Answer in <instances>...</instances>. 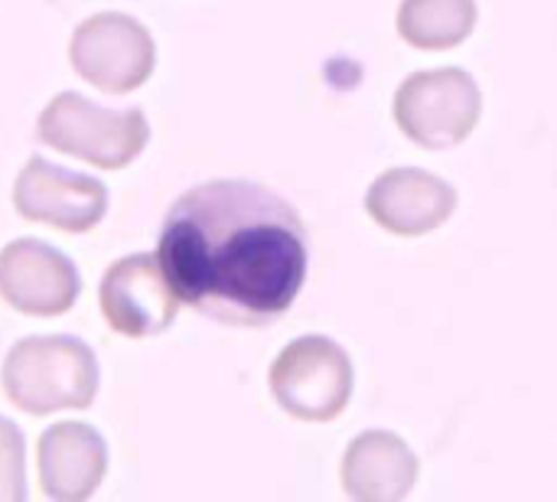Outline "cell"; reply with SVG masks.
<instances>
[{"label": "cell", "instance_id": "obj_1", "mask_svg": "<svg viewBox=\"0 0 557 502\" xmlns=\"http://www.w3.org/2000/svg\"><path fill=\"white\" fill-rule=\"evenodd\" d=\"M160 265L183 304L225 327H271L307 281L300 212L251 180L183 193L160 229Z\"/></svg>", "mask_w": 557, "mask_h": 502}, {"label": "cell", "instance_id": "obj_2", "mask_svg": "<svg viewBox=\"0 0 557 502\" xmlns=\"http://www.w3.org/2000/svg\"><path fill=\"white\" fill-rule=\"evenodd\" d=\"M3 392L26 415L88 408L98 395L95 353L75 336H26L3 359Z\"/></svg>", "mask_w": 557, "mask_h": 502}, {"label": "cell", "instance_id": "obj_3", "mask_svg": "<svg viewBox=\"0 0 557 502\" xmlns=\"http://www.w3.org/2000/svg\"><path fill=\"white\" fill-rule=\"evenodd\" d=\"M36 134L42 144L72 154L91 167L121 170L147 147L150 124L137 108H101L85 95L62 91L42 108Z\"/></svg>", "mask_w": 557, "mask_h": 502}, {"label": "cell", "instance_id": "obj_4", "mask_svg": "<svg viewBox=\"0 0 557 502\" xmlns=\"http://www.w3.org/2000/svg\"><path fill=\"white\" fill-rule=\"evenodd\" d=\"M271 392L297 421H333L352 399L349 353L326 336H300L274 359Z\"/></svg>", "mask_w": 557, "mask_h": 502}, {"label": "cell", "instance_id": "obj_5", "mask_svg": "<svg viewBox=\"0 0 557 502\" xmlns=\"http://www.w3.org/2000/svg\"><path fill=\"white\" fill-rule=\"evenodd\" d=\"M483 114V95L463 69L414 72L395 91V121L414 144L447 150L470 137Z\"/></svg>", "mask_w": 557, "mask_h": 502}, {"label": "cell", "instance_id": "obj_6", "mask_svg": "<svg viewBox=\"0 0 557 502\" xmlns=\"http://www.w3.org/2000/svg\"><path fill=\"white\" fill-rule=\"evenodd\" d=\"M69 59L88 85L108 95H127L150 78L157 65V46L147 26L134 16L98 13L72 33Z\"/></svg>", "mask_w": 557, "mask_h": 502}, {"label": "cell", "instance_id": "obj_7", "mask_svg": "<svg viewBox=\"0 0 557 502\" xmlns=\"http://www.w3.org/2000/svg\"><path fill=\"white\" fill-rule=\"evenodd\" d=\"M98 304L114 333L144 340L163 333L176 320L180 297L160 265V255L140 252L104 271Z\"/></svg>", "mask_w": 557, "mask_h": 502}, {"label": "cell", "instance_id": "obj_8", "mask_svg": "<svg viewBox=\"0 0 557 502\" xmlns=\"http://www.w3.org/2000/svg\"><path fill=\"white\" fill-rule=\"evenodd\" d=\"M13 206L23 219L59 232H88L108 212V186L88 173L29 157L13 186Z\"/></svg>", "mask_w": 557, "mask_h": 502}, {"label": "cell", "instance_id": "obj_9", "mask_svg": "<svg viewBox=\"0 0 557 502\" xmlns=\"http://www.w3.org/2000/svg\"><path fill=\"white\" fill-rule=\"evenodd\" d=\"M82 294V278L59 248L16 238L0 252V297L29 317H59Z\"/></svg>", "mask_w": 557, "mask_h": 502}, {"label": "cell", "instance_id": "obj_10", "mask_svg": "<svg viewBox=\"0 0 557 502\" xmlns=\"http://www.w3.org/2000/svg\"><path fill=\"white\" fill-rule=\"evenodd\" d=\"M366 209L385 232L414 238L441 229L454 216L457 189L428 170L401 167L382 173L369 186Z\"/></svg>", "mask_w": 557, "mask_h": 502}, {"label": "cell", "instance_id": "obj_11", "mask_svg": "<svg viewBox=\"0 0 557 502\" xmlns=\"http://www.w3.org/2000/svg\"><path fill=\"white\" fill-rule=\"evenodd\" d=\"M108 470L104 438L82 421H59L39 438V487L49 500H88Z\"/></svg>", "mask_w": 557, "mask_h": 502}, {"label": "cell", "instance_id": "obj_12", "mask_svg": "<svg viewBox=\"0 0 557 502\" xmlns=\"http://www.w3.org/2000/svg\"><path fill=\"white\" fill-rule=\"evenodd\" d=\"M418 480L414 451L392 431L359 434L343 457V490L359 502H398Z\"/></svg>", "mask_w": 557, "mask_h": 502}, {"label": "cell", "instance_id": "obj_13", "mask_svg": "<svg viewBox=\"0 0 557 502\" xmlns=\"http://www.w3.org/2000/svg\"><path fill=\"white\" fill-rule=\"evenodd\" d=\"M476 26V0H405L398 33L418 49H454Z\"/></svg>", "mask_w": 557, "mask_h": 502}, {"label": "cell", "instance_id": "obj_14", "mask_svg": "<svg viewBox=\"0 0 557 502\" xmlns=\"http://www.w3.org/2000/svg\"><path fill=\"white\" fill-rule=\"evenodd\" d=\"M26 500V444L23 431L0 418V502Z\"/></svg>", "mask_w": 557, "mask_h": 502}]
</instances>
